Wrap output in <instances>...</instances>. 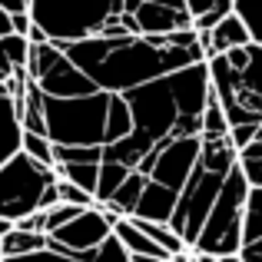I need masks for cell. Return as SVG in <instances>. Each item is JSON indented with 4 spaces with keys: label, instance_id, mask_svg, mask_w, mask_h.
<instances>
[{
    "label": "cell",
    "instance_id": "6da1fadb",
    "mask_svg": "<svg viewBox=\"0 0 262 262\" xmlns=\"http://www.w3.org/2000/svg\"><path fill=\"white\" fill-rule=\"evenodd\" d=\"M209 67L189 63L166 77L126 90V103L133 110V129L123 140L103 146L100 163V186L96 199H110L149 153L169 146L179 136H203V110L209 96Z\"/></svg>",
    "mask_w": 262,
    "mask_h": 262
},
{
    "label": "cell",
    "instance_id": "7a4b0ae2",
    "mask_svg": "<svg viewBox=\"0 0 262 262\" xmlns=\"http://www.w3.org/2000/svg\"><path fill=\"white\" fill-rule=\"evenodd\" d=\"M60 47L96 86L110 90V93H126L140 83H149L156 77H166L173 70L206 60L196 27H183V30L169 33L63 40Z\"/></svg>",
    "mask_w": 262,
    "mask_h": 262
},
{
    "label": "cell",
    "instance_id": "3957f363",
    "mask_svg": "<svg viewBox=\"0 0 262 262\" xmlns=\"http://www.w3.org/2000/svg\"><path fill=\"white\" fill-rule=\"evenodd\" d=\"M30 17L57 43L192 27L186 0H30Z\"/></svg>",
    "mask_w": 262,
    "mask_h": 262
},
{
    "label": "cell",
    "instance_id": "277c9868",
    "mask_svg": "<svg viewBox=\"0 0 262 262\" xmlns=\"http://www.w3.org/2000/svg\"><path fill=\"white\" fill-rule=\"evenodd\" d=\"M236 163H239V146L232 143V136H203L196 166H192V173L176 199L173 216H169V226L186 239L189 249L199 239V229H203L206 216H209L212 203L219 199Z\"/></svg>",
    "mask_w": 262,
    "mask_h": 262
},
{
    "label": "cell",
    "instance_id": "5b68a950",
    "mask_svg": "<svg viewBox=\"0 0 262 262\" xmlns=\"http://www.w3.org/2000/svg\"><path fill=\"white\" fill-rule=\"evenodd\" d=\"M206 67L229 116V126L262 123V43L249 40L236 50L216 53L206 60Z\"/></svg>",
    "mask_w": 262,
    "mask_h": 262
},
{
    "label": "cell",
    "instance_id": "8992f818",
    "mask_svg": "<svg viewBox=\"0 0 262 262\" xmlns=\"http://www.w3.org/2000/svg\"><path fill=\"white\" fill-rule=\"evenodd\" d=\"M199 149H203V136H179L169 146L149 153L146 160L136 166L146 176V186H143V196H140V203H136V209L129 212V216L169 223L179 192H183L186 179H189L192 166H196Z\"/></svg>",
    "mask_w": 262,
    "mask_h": 262
},
{
    "label": "cell",
    "instance_id": "52a82bcc",
    "mask_svg": "<svg viewBox=\"0 0 262 262\" xmlns=\"http://www.w3.org/2000/svg\"><path fill=\"white\" fill-rule=\"evenodd\" d=\"M110 90H96L83 96H47L43 116L47 136L67 146H106V123H110Z\"/></svg>",
    "mask_w": 262,
    "mask_h": 262
},
{
    "label": "cell",
    "instance_id": "ba28073f",
    "mask_svg": "<svg viewBox=\"0 0 262 262\" xmlns=\"http://www.w3.org/2000/svg\"><path fill=\"white\" fill-rule=\"evenodd\" d=\"M57 179V166L33 160L27 149L13 153L0 166V216L20 223L37 209H50L53 203H60Z\"/></svg>",
    "mask_w": 262,
    "mask_h": 262
},
{
    "label": "cell",
    "instance_id": "9c48e42d",
    "mask_svg": "<svg viewBox=\"0 0 262 262\" xmlns=\"http://www.w3.org/2000/svg\"><path fill=\"white\" fill-rule=\"evenodd\" d=\"M249 176H246L243 163L232 166L226 179L219 199L212 203L209 216H206L199 239L192 243V252H212V256H229V252L243 249V226H246V203H249Z\"/></svg>",
    "mask_w": 262,
    "mask_h": 262
},
{
    "label": "cell",
    "instance_id": "30bf717a",
    "mask_svg": "<svg viewBox=\"0 0 262 262\" xmlns=\"http://www.w3.org/2000/svg\"><path fill=\"white\" fill-rule=\"evenodd\" d=\"M27 70L37 80V86L47 96H83V93H96L93 80L80 70L70 60V53L57 43V40H30V60H27Z\"/></svg>",
    "mask_w": 262,
    "mask_h": 262
},
{
    "label": "cell",
    "instance_id": "8fae6325",
    "mask_svg": "<svg viewBox=\"0 0 262 262\" xmlns=\"http://www.w3.org/2000/svg\"><path fill=\"white\" fill-rule=\"evenodd\" d=\"M120 216L123 212H116L110 203H100V199H96V206H86V209H80L70 223H63L60 229L47 232V246L67 249V252H73V256L90 262V252L113 232V226H116Z\"/></svg>",
    "mask_w": 262,
    "mask_h": 262
},
{
    "label": "cell",
    "instance_id": "7c38bea8",
    "mask_svg": "<svg viewBox=\"0 0 262 262\" xmlns=\"http://www.w3.org/2000/svg\"><path fill=\"white\" fill-rule=\"evenodd\" d=\"M249 40H252V33H249L246 20L239 17L236 10L226 13L223 20H216V24H212L209 30H199V43H203V50H206V60L216 57V53L236 50V47L249 43Z\"/></svg>",
    "mask_w": 262,
    "mask_h": 262
},
{
    "label": "cell",
    "instance_id": "4fadbf2b",
    "mask_svg": "<svg viewBox=\"0 0 262 262\" xmlns=\"http://www.w3.org/2000/svg\"><path fill=\"white\" fill-rule=\"evenodd\" d=\"M20 149H24V123L17 113V100L7 83H0V166Z\"/></svg>",
    "mask_w": 262,
    "mask_h": 262
},
{
    "label": "cell",
    "instance_id": "5bb4252c",
    "mask_svg": "<svg viewBox=\"0 0 262 262\" xmlns=\"http://www.w3.org/2000/svg\"><path fill=\"white\" fill-rule=\"evenodd\" d=\"M113 232L126 243V249H129V256H153V259H173L166 249H163L160 243H156L153 236H149L146 229H143L140 223H136L133 216H120L116 219V226H113Z\"/></svg>",
    "mask_w": 262,
    "mask_h": 262
},
{
    "label": "cell",
    "instance_id": "9a60e30c",
    "mask_svg": "<svg viewBox=\"0 0 262 262\" xmlns=\"http://www.w3.org/2000/svg\"><path fill=\"white\" fill-rule=\"evenodd\" d=\"M27 60H30V37L4 33L0 37V83H7L17 70H24Z\"/></svg>",
    "mask_w": 262,
    "mask_h": 262
},
{
    "label": "cell",
    "instance_id": "2e32d148",
    "mask_svg": "<svg viewBox=\"0 0 262 262\" xmlns=\"http://www.w3.org/2000/svg\"><path fill=\"white\" fill-rule=\"evenodd\" d=\"M192 13V27L196 30H209L216 20H223L226 13L236 10V0H186Z\"/></svg>",
    "mask_w": 262,
    "mask_h": 262
},
{
    "label": "cell",
    "instance_id": "e0dca14e",
    "mask_svg": "<svg viewBox=\"0 0 262 262\" xmlns=\"http://www.w3.org/2000/svg\"><path fill=\"white\" fill-rule=\"evenodd\" d=\"M133 129V110H129L126 96L123 93H113V103H110V123H106V146Z\"/></svg>",
    "mask_w": 262,
    "mask_h": 262
},
{
    "label": "cell",
    "instance_id": "ac0fdd59",
    "mask_svg": "<svg viewBox=\"0 0 262 262\" xmlns=\"http://www.w3.org/2000/svg\"><path fill=\"white\" fill-rule=\"evenodd\" d=\"M203 136H229V116H226V110H223V100H219L216 86H209V96H206Z\"/></svg>",
    "mask_w": 262,
    "mask_h": 262
},
{
    "label": "cell",
    "instance_id": "d6986e66",
    "mask_svg": "<svg viewBox=\"0 0 262 262\" xmlns=\"http://www.w3.org/2000/svg\"><path fill=\"white\" fill-rule=\"evenodd\" d=\"M47 246V232L37 229H24V226H13L10 232L4 236V256H20V252H33Z\"/></svg>",
    "mask_w": 262,
    "mask_h": 262
},
{
    "label": "cell",
    "instance_id": "ffe728a7",
    "mask_svg": "<svg viewBox=\"0 0 262 262\" xmlns=\"http://www.w3.org/2000/svg\"><path fill=\"white\" fill-rule=\"evenodd\" d=\"M57 173L63 179H73L83 189H90L96 196V186H100V163H57Z\"/></svg>",
    "mask_w": 262,
    "mask_h": 262
},
{
    "label": "cell",
    "instance_id": "44dd1931",
    "mask_svg": "<svg viewBox=\"0 0 262 262\" xmlns=\"http://www.w3.org/2000/svg\"><path fill=\"white\" fill-rule=\"evenodd\" d=\"M239 163H243L246 176H249L252 186H262V123H259V133L249 146L239 149Z\"/></svg>",
    "mask_w": 262,
    "mask_h": 262
},
{
    "label": "cell",
    "instance_id": "7402d4cb",
    "mask_svg": "<svg viewBox=\"0 0 262 262\" xmlns=\"http://www.w3.org/2000/svg\"><path fill=\"white\" fill-rule=\"evenodd\" d=\"M262 236V186L249 189V203H246V226H243V243Z\"/></svg>",
    "mask_w": 262,
    "mask_h": 262
},
{
    "label": "cell",
    "instance_id": "603a6c76",
    "mask_svg": "<svg viewBox=\"0 0 262 262\" xmlns=\"http://www.w3.org/2000/svg\"><path fill=\"white\" fill-rule=\"evenodd\" d=\"M53 160L57 163H103V146H67V143H53Z\"/></svg>",
    "mask_w": 262,
    "mask_h": 262
},
{
    "label": "cell",
    "instance_id": "cb8c5ba5",
    "mask_svg": "<svg viewBox=\"0 0 262 262\" xmlns=\"http://www.w3.org/2000/svg\"><path fill=\"white\" fill-rule=\"evenodd\" d=\"M4 262H86L80 256L67 249H57V246H40L33 252H20V256H4Z\"/></svg>",
    "mask_w": 262,
    "mask_h": 262
},
{
    "label": "cell",
    "instance_id": "d4e9b609",
    "mask_svg": "<svg viewBox=\"0 0 262 262\" xmlns=\"http://www.w3.org/2000/svg\"><path fill=\"white\" fill-rule=\"evenodd\" d=\"M129 259H133V256H129L126 243H123L116 232H110V236L90 252V262H129Z\"/></svg>",
    "mask_w": 262,
    "mask_h": 262
},
{
    "label": "cell",
    "instance_id": "484cf974",
    "mask_svg": "<svg viewBox=\"0 0 262 262\" xmlns=\"http://www.w3.org/2000/svg\"><path fill=\"white\" fill-rule=\"evenodd\" d=\"M24 149L33 156V160L47 163V166H57L53 160V140L47 133H33V129H24Z\"/></svg>",
    "mask_w": 262,
    "mask_h": 262
},
{
    "label": "cell",
    "instance_id": "4316f807",
    "mask_svg": "<svg viewBox=\"0 0 262 262\" xmlns=\"http://www.w3.org/2000/svg\"><path fill=\"white\" fill-rule=\"evenodd\" d=\"M236 13L246 20L252 40L262 43V0H236Z\"/></svg>",
    "mask_w": 262,
    "mask_h": 262
},
{
    "label": "cell",
    "instance_id": "83f0119b",
    "mask_svg": "<svg viewBox=\"0 0 262 262\" xmlns=\"http://www.w3.org/2000/svg\"><path fill=\"white\" fill-rule=\"evenodd\" d=\"M57 189H60V203H73V206H96V196L90 189H83L80 183L73 179H57Z\"/></svg>",
    "mask_w": 262,
    "mask_h": 262
},
{
    "label": "cell",
    "instance_id": "f1b7e54d",
    "mask_svg": "<svg viewBox=\"0 0 262 262\" xmlns=\"http://www.w3.org/2000/svg\"><path fill=\"white\" fill-rule=\"evenodd\" d=\"M239 256H243V262H262V236L252 239V243H243Z\"/></svg>",
    "mask_w": 262,
    "mask_h": 262
},
{
    "label": "cell",
    "instance_id": "f546056e",
    "mask_svg": "<svg viewBox=\"0 0 262 262\" xmlns=\"http://www.w3.org/2000/svg\"><path fill=\"white\" fill-rule=\"evenodd\" d=\"M0 7H7L10 13H30V0H0Z\"/></svg>",
    "mask_w": 262,
    "mask_h": 262
},
{
    "label": "cell",
    "instance_id": "4dcf8cb0",
    "mask_svg": "<svg viewBox=\"0 0 262 262\" xmlns=\"http://www.w3.org/2000/svg\"><path fill=\"white\" fill-rule=\"evenodd\" d=\"M4 33H13V13L7 7H0V37Z\"/></svg>",
    "mask_w": 262,
    "mask_h": 262
},
{
    "label": "cell",
    "instance_id": "1f68e13d",
    "mask_svg": "<svg viewBox=\"0 0 262 262\" xmlns=\"http://www.w3.org/2000/svg\"><path fill=\"white\" fill-rule=\"evenodd\" d=\"M13 226H17V223H13V219H7V216H0V236H7V232H10V229H13Z\"/></svg>",
    "mask_w": 262,
    "mask_h": 262
},
{
    "label": "cell",
    "instance_id": "d6a6232c",
    "mask_svg": "<svg viewBox=\"0 0 262 262\" xmlns=\"http://www.w3.org/2000/svg\"><path fill=\"white\" fill-rule=\"evenodd\" d=\"M0 259H4V236H0Z\"/></svg>",
    "mask_w": 262,
    "mask_h": 262
},
{
    "label": "cell",
    "instance_id": "836d02e7",
    "mask_svg": "<svg viewBox=\"0 0 262 262\" xmlns=\"http://www.w3.org/2000/svg\"><path fill=\"white\" fill-rule=\"evenodd\" d=\"M129 262H136V259H129ZM169 262H173V259H169Z\"/></svg>",
    "mask_w": 262,
    "mask_h": 262
},
{
    "label": "cell",
    "instance_id": "e575fe53",
    "mask_svg": "<svg viewBox=\"0 0 262 262\" xmlns=\"http://www.w3.org/2000/svg\"><path fill=\"white\" fill-rule=\"evenodd\" d=\"M0 262H4V259H0Z\"/></svg>",
    "mask_w": 262,
    "mask_h": 262
}]
</instances>
